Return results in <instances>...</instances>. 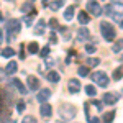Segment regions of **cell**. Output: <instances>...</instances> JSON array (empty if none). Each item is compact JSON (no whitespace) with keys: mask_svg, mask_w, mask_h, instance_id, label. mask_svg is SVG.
<instances>
[{"mask_svg":"<svg viewBox=\"0 0 123 123\" xmlns=\"http://www.w3.org/2000/svg\"><path fill=\"white\" fill-rule=\"evenodd\" d=\"M100 33H102V36H104L105 41H115L117 31H115V28L108 21H102V23H100Z\"/></svg>","mask_w":123,"mask_h":123,"instance_id":"1","label":"cell"},{"mask_svg":"<svg viewBox=\"0 0 123 123\" xmlns=\"http://www.w3.org/2000/svg\"><path fill=\"white\" fill-rule=\"evenodd\" d=\"M7 33H8V41H13L20 33V20L12 18L7 21Z\"/></svg>","mask_w":123,"mask_h":123,"instance_id":"2","label":"cell"},{"mask_svg":"<svg viewBox=\"0 0 123 123\" xmlns=\"http://www.w3.org/2000/svg\"><path fill=\"white\" fill-rule=\"evenodd\" d=\"M77 110L74 105H69V104H64L61 108H59V115H61V118L64 120V122H69V120H72L74 117H76Z\"/></svg>","mask_w":123,"mask_h":123,"instance_id":"3","label":"cell"},{"mask_svg":"<svg viewBox=\"0 0 123 123\" xmlns=\"http://www.w3.org/2000/svg\"><path fill=\"white\" fill-rule=\"evenodd\" d=\"M85 8H87V12H89L90 15H94V17H100V15H104V13H102L104 8L98 5V2H97V0H87Z\"/></svg>","mask_w":123,"mask_h":123,"instance_id":"4","label":"cell"},{"mask_svg":"<svg viewBox=\"0 0 123 123\" xmlns=\"http://www.w3.org/2000/svg\"><path fill=\"white\" fill-rule=\"evenodd\" d=\"M90 77H92V80L98 87H107L108 85V77H107V74H105L104 71H95Z\"/></svg>","mask_w":123,"mask_h":123,"instance_id":"5","label":"cell"},{"mask_svg":"<svg viewBox=\"0 0 123 123\" xmlns=\"http://www.w3.org/2000/svg\"><path fill=\"white\" fill-rule=\"evenodd\" d=\"M8 85L10 87H13L18 94H21V95H25L26 92H28V89L25 87V85L20 82V79H10V82H8Z\"/></svg>","mask_w":123,"mask_h":123,"instance_id":"6","label":"cell"},{"mask_svg":"<svg viewBox=\"0 0 123 123\" xmlns=\"http://www.w3.org/2000/svg\"><path fill=\"white\" fill-rule=\"evenodd\" d=\"M67 89H69L71 94H79V90H80V82H79V79H69Z\"/></svg>","mask_w":123,"mask_h":123,"instance_id":"7","label":"cell"},{"mask_svg":"<svg viewBox=\"0 0 123 123\" xmlns=\"http://www.w3.org/2000/svg\"><path fill=\"white\" fill-rule=\"evenodd\" d=\"M117 100H118V95L117 94H110V92H107V94L104 95V98H102V102H104L105 105H115L117 104Z\"/></svg>","mask_w":123,"mask_h":123,"instance_id":"8","label":"cell"},{"mask_svg":"<svg viewBox=\"0 0 123 123\" xmlns=\"http://www.w3.org/2000/svg\"><path fill=\"white\" fill-rule=\"evenodd\" d=\"M39 113H41V117L43 118H51V115H53V108H51V105L48 104H43L41 107H39Z\"/></svg>","mask_w":123,"mask_h":123,"instance_id":"9","label":"cell"},{"mask_svg":"<svg viewBox=\"0 0 123 123\" xmlns=\"http://www.w3.org/2000/svg\"><path fill=\"white\" fill-rule=\"evenodd\" d=\"M49 97H51V90H49V89H43V90L38 92V95H36L39 104H46L48 100H49Z\"/></svg>","mask_w":123,"mask_h":123,"instance_id":"10","label":"cell"},{"mask_svg":"<svg viewBox=\"0 0 123 123\" xmlns=\"http://www.w3.org/2000/svg\"><path fill=\"white\" fill-rule=\"evenodd\" d=\"M26 84H28L30 90H38L39 89V80H38V77H35V76H30L26 79Z\"/></svg>","mask_w":123,"mask_h":123,"instance_id":"11","label":"cell"},{"mask_svg":"<svg viewBox=\"0 0 123 123\" xmlns=\"http://www.w3.org/2000/svg\"><path fill=\"white\" fill-rule=\"evenodd\" d=\"M44 25H46V21H44V20H38L36 26L33 28V35H36V36H39V35H43V33H44V28H46Z\"/></svg>","mask_w":123,"mask_h":123,"instance_id":"12","label":"cell"},{"mask_svg":"<svg viewBox=\"0 0 123 123\" xmlns=\"http://www.w3.org/2000/svg\"><path fill=\"white\" fill-rule=\"evenodd\" d=\"M89 36H90L89 30L85 28V26H80L79 31H77V41H85V39H89Z\"/></svg>","mask_w":123,"mask_h":123,"instance_id":"13","label":"cell"},{"mask_svg":"<svg viewBox=\"0 0 123 123\" xmlns=\"http://www.w3.org/2000/svg\"><path fill=\"white\" fill-rule=\"evenodd\" d=\"M3 71H5V74H7V76H12V74H15V72L18 71V64H17L15 61H10Z\"/></svg>","mask_w":123,"mask_h":123,"instance_id":"14","label":"cell"},{"mask_svg":"<svg viewBox=\"0 0 123 123\" xmlns=\"http://www.w3.org/2000/svg\"><path fill=\"white\" fill-rule=\"evenodd\" d=\"M64 3H66V0H53V2H49V3H48V7L53 10V12H56V10L62 8V7H64Z\"/></svg>","mask_w":123,"mask_h":123,"instance_id":"15","label":"cell"},{"mask_svg":"<svg viewBox=\"0 0 123 123\" xmlns=\"http://www.w3.org/2000/svg\"><path fill=\"white\" fill-rule=\"evenodd\" d=\"M90 21V17H89V12L85 13V10H82V12H79V23L84 26V25H87Z\"/></svg>","mask_w":123,"mask_h":123,"instance_id":"16","label":"cell"},{"mask_svg":"<svg viewBox=\"0 0 123 123\" xmlns=\"http://www.w3.org/2000/svg\"><path fill=\"white\" fill-rule=\"evenodd\" d=\"M112 51H113V53H122L123 51V38L115 39V43L112 44Z\"/></svg>","mask_w":123,"mask_h":123,"instance_id":"17","label":"cell"},{"mask_svg":"<svg viewBox=\"0 0 123 123\" xmlns=\"http://www.w3.org/2000/svg\"><path fill=\"white\" fill-rule=\"evenodd\" d=\"M74 12H76V7H74V5L67 7V8H66V12H64V20L71 21V20H72V17H74Z\"/></svg>","mask_w":123,"mask_h":123,"instance_id":"18","label":"cell"},{"mask_svg":"<svg viewBox=\"0 0 123 123\" xmlns=\"http://www.w3.org/2000/svg\"><path fill=\"white\" fill-rule=\"evenodd\" d=\"M115 118V110H112V112H107V113L102 115V120H104V123H112Z\"/></svg>","mask_w":123,"mask_h":123,"instance_id":"19","label":"cell"},{"mask_svg":"<svg viewBox=\"0 0 123 123\" xmlns=\"http://www.w3.org/2000/svg\"><path fill=\"white\" fill-rule=\"evenodd\" d=\"M112 79L113 80H120V79H123V66L117 67L113 71V74H112Z\"/></svg>","mask_w":123,"mask_h":123,"instance_id":"20","label":"cell"},{"mask_svg":"<svg viewBox=\"0 0 123 123\" xmlns=\"http://www.w3.org/2000/svg\"><path fill=\"white\" fill-rule=\"evenodd\" d=\"M46 79L49 80V82H53V84H54V82L59 80V74H57L56 71H49V72L46 74Z\"/></svg>","mask_w":123,"mask_h":123,"instance_id":"21","label":"cell"},{"mask_svg":"<svg viewBox=\"0 0 123 123\" xmlns=\"http://www.w3.org/2000/svg\"><path fill=\"white\" fill-rule=\"evenodd\" d=\"M20 10L23 12V13H33L35 12V8H33V5H31V2H26V3H23L21 7H20Z\"/></svg>","mask_w":123,"mask_h":123,"instance_id":"22","label":"cell"},{"mask_svg":"<svg viewBox=\"0 0 123 123\" xmlns=\"http://www.w3.org/2000/svg\"><path fill=\"white\" fill-rule=\"evenodd\" d=\"M85 64H87L89 67H95V66H98V64H100V59H98V57H89Z\"/></svg>","mask_w":123,"mask_h":123,"instance_id":"23","label":"cell"},{"mask_svg":"<svg viewBox=\"0 0 123 123\" xmlns=\"http://www.w3.org/2000/svg\"><path fill=\"white\" fill-rule=\"evenodd\" d=\"M35 17H36V10H35L33 13H30L28 17H25V18H23V23H25L26 26H30V25L33 23V18H35Z\"/></svg>","mask_w":123,"mask_h":123,"instance_id":"24","label":"cell"},{"mask_svg":"<svg viewBox=\"0 0 123 123\" xmlns=\"http://www.w3.org/2000/svg\"><path fill=\"white\" fill-rule=\"evenodd\" d=\"M13 54H15V51L12 48H3L2 49V57H12Z\"/></svg>","mask_w":123,"mask_h":123,"instance_id":"25","label":"cell"},{"mask_svg":"<svg viewBox=\"0 0 123 123\" xmlns=\"http://www.w3.org/2000/svg\"><path fill=\"white\" fill-rule=\"evenodd\" d=\"M38 49H39V46H38V43H36V41H33V43H30V44H28V51L31 53V54L38 53Z\"/></svg>","mask_w":123,"mask_h":123,"instance_id":"26","label":"cell"},{"mask_svg":"<svg viewBox=\"0 0 123 123\" xmlns=\"http://www.w3.org/2000/svg\"><path fill=\"white\" fill-rule=\"evenodd\" d=\"M85 94L89 95V97H94V95L97 94V90H95L94 85H85Z\"/></svg>","mask_w":123,"mask_h":123,"instance_id":"27","label":"cell"},{"mask_svg":"<svg viewBox=\"0 0 123 123\" xmlns=\"http://www.w3.org/2000/svg\"><path fill=\"white\" fill-rule=\"evenodd\" d=\"M77 72H79V76L85 77L87 74H89V66H80L79 69H77Z\"/></svg>","mask_w":123,"mask_h":123,"instance_id":"28","label":"cell"},{"mask_svg":"<svg viewBox=\"0 0 123 123\" xmlns=\"http://www.w3.org/2000/svg\"><path fill=\"white\" fill-rule=\"evenodd\" d=\"M49 28H51V30H57V28H59V26H57V20L56 18L49 20Z\"/></svg>","mask_w":123,"mask_h":123,"instance_id":"29","label":"cell"},{"mask_svg":"<svg viewBox=\"0 0 123 123\" xmlns=\"http://www.w3.org/2000/svg\"><path fill=\"white\" fill-rule=\"evenodd\" d=\"M48 54H49V46H44L41 51H39V56L41 57H48Z\"/></svg>","mask_w":123,"mask_h":123,"instance_id":"30","label":"cell"},{"mask_svg":"<svg viewBox=\"0 0 123 123\" xmlns=\"http://www.w3.org/2000/svg\"><path fill=\"white\" fill-rule=\"evenodd\" d=\"M21 123H36V118L35 117H25L21 120Z\"/></svg>","mask_w":123,"mask_h":123,"instance_id":"31","label":"cell"},{"mask_svg":"<svg viewBox=\"0 0 123 123\" xmlns=\"http://www.w3.org/2000/svg\"><path fill=\"white\" fill-rule=\"evenodd\" d=\"M17 112H18V113H23V112H25V104H23V102H18V104H17Z\"/></svg>","mask_w":123,"mask_h":123,"instance_id":"32","label":"cell"},{"mask_svg":"<svg viewBox=\"0 0 123 123\" xmlns=\"http://www.w3.org/2000/svg\"><path fill=\"white\" fill-rule=\"evenodd\" d=\"M92 105H95V107H97V110L100 112V110H102V107H104V102H100V100H94Z\"/></svg>","mask_w":123,"mask_h":123,"instance_id":"33","label":"cell"},{"mask_svg":"<svg viewBox=\"0 0 123 123\" xmlns=\"http://www.w3.org/2000/svg\"><path fill=\"white\" fill-rule=\"evenodd\" d=\"M85 51L87 53H95V46L94 44H85Z\"/></svg>","mask_w":123,"mask_h":123,"instance_id":"34","label":"cell"},{"mask_svg":"<svg viewBox=\"0 0 123 123\" xmlns=\"http://www.w3.org/2000/svg\"><path fill=\"white\" fill-rule=\"evenodd\" d=\"M89 123H100V120H98V117H90Z\"/></svg>","mask_w":123,"mask_h":123,"instance_id":"35","label":"cell"},{"mask_svg":"<svg viewBox=\"0 0 123 123\" xmlns=\"http://www.w3.org/2000/svg\"><path fill=\"white\" fill-rule=\"evenodd\" d=\"M20 59H25V53H23V46H20Z\"/></svg>","mask_w":123,"mask_h":123,"instance_id":"36","label":"cell"},{"mask_svg":"<svg viewBox=\"0 0 123 123\" xmlns=\"http://www.w3.org/2000/svg\"><path fill=\"white\" fill-rule=\"evenodd\" d=\"M56 35H51V39H49V41H51V43H56Z\"/></svg>","mask_w":123,"mask_h":123,"instance_id":"37","label":"cell"},{"mask_svg":"<svg viewBox=\"0 0 123 123\" xmlns=\"http://www.w3.org/2000/svg\"><path fill=\"white\" fill-rule=\"evenodd\" d=\"M2 123H7V120H5V117H2Z\"/></svg>","mask_w":123,"mask_h":123,"instance_id":"38","label":"cell"},{"mask_svg":"<svg viewBox=\"0 0 123 123\" xmlns=\"http://www.w3.org/2000/svg\"><path fill=\"white\" fill-rule=\"evenodd\" d=\"M43 2H44V5H48V0H43Z\"/></svg>","mask_w":123,"mask_h":123,"instance_id":"39","label":"cell"},{"mask_svg":"<svg viewBox=\"0 0 123 123\" xmlns=\"http://www.w3.org/2000/svg\"><path fill=\"white\" fill-rule=\"evenodd\" d=\"M120 28H123V21H122V23H120Z\"/></svg>","mask_w":123,"mask_h":123,"instance_id":"40","label":"cell"},{"mask_svg":"<svg viewBox=\"0 0 123 123\" xmlns=\"http://www.w3.org/2000/svg\"><path fill=\"white\" fill-rule=\"evenodd\" d=\"M115 2H123V0H115Z\"/></svg>","mask_w":123,"mask_h":123,"instance_id":"41","label":"cell"},{"mask_svg":"<svg viewBox=\"0 0 123 123\" xmlns=\"http://www.w3.org/2000/svg\"><path fill=\"white\" fill-rule=\"evenodd\" d=\"M28 2H31V3H33V0H28Z\"/></svg>","mask_w":123,"mask_h":123,"instance_id":"42","label":"cell"},{"mask_svg":"<svg viewBox=\"0 0 123 123\" xmlns=\"http://www.w3.org/2000/svg\"><path fill=\"white\" fill-rule=\"evenodd\" d=\"M7 2H13V0H7Z\"/></svg>","mask_w":123,"mask_h":123,"instance_id":"43","label":"cell"}]
</instances>
